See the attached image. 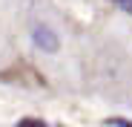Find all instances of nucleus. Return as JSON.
Instances as JSON below:
<instances>
[{
  "instance_id": "nucleus-1",
  "label": "nucleus",
  "mask_w": 132,
  "mask_h": 127,
  "mask_svg": "<svg viewBox=\"0 0 132 127\" xmlns=\"http://www.w3.org/2000/svg\"><path fill=\"white\" fill-rule=\"evenodd\" d=\"M35 44H37L40 49H46V52H57L60 40H57V35H55L49 26H37V29H35Z\"/></svg>"
},
{
  "instance_id": "nucleus-2",
  "label": "nucleus",
  "mask_w": 132,
  "mask_h": 127,
  "mask_svg": "<svg viewBox=\"0 0 132 127\" xmlns=\"http://www.w3.org/2000/svg\"><path fill=\"white\" fill-rule=\"evenodd\" d=\"M17 127H46V124H43V121H35V118H23Z\"/></svg>"
},
{
  "instance_id": "nucleus-3",
  "label": "nucleus",
  "mask_w": 132,
  "mask_h": 127,
  "mask_svg": "<svg viewBox=\"0 0 132 127\" xmlns=\"http://www.w3.org/2000/svg\"><path fill=\"white\" fill-rule=\"evenodd\" d=\"M115 3H118L123 12H129V15H132V0H115Z\"/></svg>"
},
{
  "instance_id": "nucleus-4",
  "label": "nucleus",
  "mask_w": 132,
  "mask_h": 127,
  "mask_svg": "<svg viewBox=\"0 0 132 127\" xmlns=\"http://www.w3.org/2000/svg\"><path fill=\"white\" fill-rule=\"evenodd\" d=\"M112 124L115 127H132V121H126V118H112Z\"/></svg>"
}]
</instances>
